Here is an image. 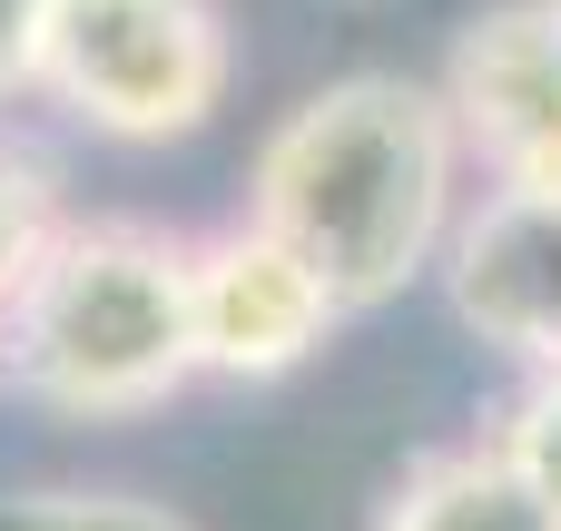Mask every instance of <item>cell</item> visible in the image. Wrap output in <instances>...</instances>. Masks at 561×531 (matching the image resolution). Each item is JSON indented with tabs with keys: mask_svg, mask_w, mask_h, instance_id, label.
I'll use <instances>...</instances> for the list:
<instances>
[{
	"mask_svg": "<svg viewBox=\"0 0 561 531\" xmlns=\"http://www.w3.org/2000/svg\"><path fill=\"white\" fill-rule=\"evenodd\" d=\"M463 138L434 79L404 69H345L306 89L247 158V217L286 236L345 315L394 305L414 276L444 266V236L463 217Z\"/></svg>",
	"mask_w": 561,
	"mask_h": 531,
	"instance_id": "obj_1",
	"label": "cell"
},
{
	"mask_svg": "<svg viewBox=\"0 0 561 531\" xmlns=\"http://www.w3.org/2000/svg\"><path fill=\"white\" fill-rule=\"evenodd\" d=\"M0 384L59 424H138L197 384L187 236L148 217H69L0 305Z\"/></svg>",
	"mask_w": 561,
	"mask_h": 531,
	"instance_id": "obj_2",
	"label": "cell"
},
{
	"mask_svg": "<svg viewBox=\"0 0 561 531\" xmlns=\"http://www.w3.org/2000/svg\"><path fill=\"white\" fill-rule=\"evenodd\" d=\"M237 89L227 0H59L39 49V99L108 148L197 138Z\"/></svg>",
	"mask_w": 561,
	"mask_h": 531,
	"instance_id": "obj_3",
	"label": "cell"
},
{
	"mask_svg": "<svg viewBox=\"0 0 561 531\" xmlns=\"http://www.w3.org/2000/svg\"><path fill=\"white\" fill-rule=\"evenodd\" d=\"M187 296H197V374H217V384H276L296 365H316L345 325L335 286L256 217L187 236Z\"/></svg>",
	"mask_w": 561,
	"mask_h": 531,
	"instance_id": "obj_4",
	"label": "cell"
},
{
	"mask_svg": "<svg viewBox=\"0 0 561 531\" xmlns=\"http://www.w3.org/2000/svg\"><path fill=\"white\" fill-rule=\"evenodd\" d=\"M444 108L493 187H561V0H493L444 49Z\"/></svg>",
	"mask_w": 561,
	"mask_h": 531,
	"instance_id": "obj_5",
	"label": "cell"
},
{
	"mask_svg": "<svg viewBox=\"0 0 561 531\" xmlns=\"http://www.w3.org/2000/svg\"><path fill=\"white\" fill-rule=\"evenodd\" d=\"M444 305L523 374H561V187H483L444 236Z\"/></svg>",
	"mask_w": 561,
	"mask_h": 531,
	"instance_id": "obj_6",
	"label": "cell"
},
{
	"mask_svg": "<svg viewBox=\"0 0 561 531\" xmlns=\"http://www.w3.org/2000/svg\"><path fill=\"white\" fill-rule=\"evenodd\" d=\"M375 531H561V522L533 503V483H523V473L503 463V443L483 434V443H434V453H414V463L385 483Z\"/></svg>",
	"mask_w": 561,
	"mask_h": 531,
	"instance_id": "obj_7",
	"label": "cell"
},
{
	"mask_svg": "<svg viewBox=\"0 0 561 531\" xmlns=\"http://www.w3.org/2000/svg\"><path fill=\"white\" fill-rule=\"evenodd\" d=\"M69 227V197H59V168L20 138H0V305L30 286V266L49 256V236Z\"/></svg>",
	"mask_w": 561,
	"mask_h": 531,
	"instance_id": "obj_8",
	"label": "cell"
},
{
	"mask_svg": "<svg viewBox=\"0 0 561 531\" xmlns=\"http://www.w3.org/2000/svg\"><path fill=\"white\" fill-rule=\"evenodd\" d=\"M0 531H197L148 493H0Z\"/></svg>",
	"mask_w": 561,
	"mask_h": 531,
	"instance_id": "obj_9",
	"label": "cell"
},
{
	"mask_svg": "<svg viewBox=\"0 0 561 531\" xmlns=\"http://www.w3.org/2000/svg\"><path fill=\"white\" fill-rule=\"evenodd\" d=\"M493 443H503V463L533 483V503L561 522V374H533V384L513 394V414L493 424Z\"/></svg>",
	"mask_w": 561,
	"mask_h": 531,
	"instance_id": "obj_10",
	"label": "cell"
},
{
	"mask_svg": "<svg viewBox=\"0 0 561 531\" xmlns=\"http://www.w3.org/2000/svg\"><path fill=\"white\" fill-rule=\"evenodd\" d=\"M49 10H59V0H0V108L39 89V49H49Z\"/></svg>",
	"mask_w": 561,
	"mask_h": 531,
	"instance_id": "obj_11",
	"label": "cell"
}]
</instances>
